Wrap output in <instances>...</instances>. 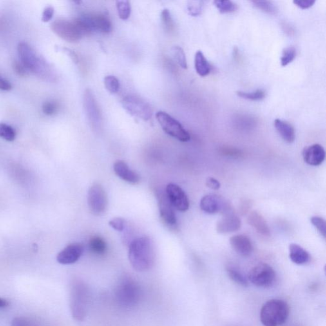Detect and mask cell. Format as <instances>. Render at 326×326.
Wrapping results in <instances>:
<instances>
[{"mask_svg":"<svg viewBox=\"0 0 326 326\" xmlns=\"http://www.w3.org/2000/svg\"><path fill=\"white\" fill-rule=\"evenodd\" d=\"M128 258L136 271L143 272L150 269L155 258L151 239L147 236H142L131 241L129 246Z\"/></svg>","mask_w":326,"mask_h":326,"instance_id":"obj_1","label":"cell"},{"mask_svg":"<svg viewBox=\"0 0 326 326\" xmlns=\"http://www.w3.org/2000/svg\"><path fill=\"white\" fill-rule=\"evenodd\" d=\"M290 313L285 301L273 299L266 302L261 310V322L265 326H280L286 322Z\"/></svg>","mask_w":326,"mask_h":326,"instance_id":"obj_2","label":"cell"},{"mask_svg":"<svg viewBox=\"0 0 326 326\" xmlns=\"http://www.w3.org/2000/svg\"><path fill=\"white\" fill-rule=\"evenodd\" d=\"M89 289L86 283L74 280L70 285V307L75 320L82 321L86 318L89 305Z\"/></svg>","mask_w":326,"mask_h":326,"instance_id":"obj_3","label":"cell"},{"mask_svg":"<svg viewBox=\"0 0 326 326\" xmlns=\"http://www.w3.org/2000/svg\"><path fill=\"white\" fill-rule=\"evenodd\" d=\"M17 50L22 64L28 71L40 77H46L48 75V64L28 44L21 42L18 45Z\"/></svg>","mask_w":326,"mask_h":326,"instance_id":"obj_4","label":"cell"},{"mask_svg":"<svg viewBox=\"0 0 326 326\" xmlns=\"http://www.w3.org/2000/svg\"><path fill=\"white\" fill-rule=\"evenodd\" d=\"M115 296L118 302L125 307L137 305L141 298V289L134 279L125 276L116 288Z\"/></svg>","mask_w":326,"mask_h":326,"instance_id":"obj_5","label":"cell"},{"mask_svg":"<svg viewBox=\"0 0 326 326\" xmlns=\"http://www.w3.org/2000/svg\"><path fill=\"white\" fill-rule=\"evenodd\" d=\"M156 119L165 133L182 142L191 139V136L178 120L174 119L165 111H160L156 113Z\"/></svg>","mask_w":326,"mask_h":326,"instance_id":"obj_6","label":"cell"},{"mask_svg":"<svg viewBox=\"0 0 326 326\" xmlns=\"http://www.w3.org/2000/svg\"><path fill=\"white\" fill-rule=\"evenodd\" d=\"M247 279L257 287L269 288L275 282L276 273L271 266L260 263L250 270Z\"/></svg>","mask_w":326,"mask_h":326,"instance_id":"obj_7","label":"cell"},{"mask_svg":"<svg viewBox=\"0 0 326 326\" xmlns=\"http://www.w3.org/2000/svg\"><path fill=\"white\" fill-rule=\"evenodd\" d=\"M51 29L58 37L71 43L79 42L83 37L75 19L73 21L63 19L55 20L51 24Z\"/></svg>","mask_w":326,"mask_h":326,"instance_id":"obj_8","label":"cell"},{"mask_svg":"<svg viewBox=\"0 0 326 326\" xmlns=\"http://www.w3.org/2000/svg\"><path fill=\"white\" fill-rule=\"evenodd\" d=\"M89 211L95 216H102L108 207V198L104 187L96 183L90 187L88 194Z\"/></svg>","mask_w":326,"mask_h":326,"instance_id":"obj_9","label":"cell"},{"mask_svg":"<svg viewBox=\"0 0 326 326\" xmlns=\"http://www.w3.org/2000/svg\"><path fill=\"white\" fill-rule=\"evenodd\" d=\"M122 105L129 113L140 119L147 121L153 116V109L150 105L135 96H128L124 98Z\"/></svg>","mask_w":326,"mask_h":326,"instance_id":"obj_10","label":"cell"},{"mask_svg":"<svg viewBox=\"0 0 326 326\" xmlns=\"http://www.w3.org/2000/svg\"><path fill=\"white\" fill-rule=\"evenodd\" d=\"M84 107L87 117L94 128H99L102 123V116L99 106L92 91L88 89L84 95Z\"/></svg>","mask_w":326,"mask_h":326,"instance_id":"obj_11","label":"cell"},{"mask_svg":"<svg viewBox=\"0 0 326 326\" xmlns=\"http://www.w3.org/2000/svg\"><path fill=\"white\" fill-rule=\"evenodd\" d=\"M222 217L217 224V231L222 234L233 233L240 229V218L234 212L233 208L230 205L224 212Z\"/></svg>","mask_w":326,"mask_h":326,"instance_id":"obj_12","label":"cell"},{"mask_svg":"<svg viewBox=\"0 0 326 326\" xmlns=\"http://www.w3.org/2000/svg\"><path fill=\"white\" fill-rule=\"evenodd\" d=\"M157 196L158 207L163 222L169 229L175 230L177 228V220L173 207L169 202L166 194L159 193Z\"/></svg>","mask_w":326,"mask_h":326,"instance_id":"obj_13","label":"cell"},{"mask_svg":"<svg viewBox=\"0 0 326 326\" xmlns=\"http://www.w3.org/2000/svg\"><path fill=\"white\" fill-rule=\"evenodd\" d=\"M165 194L174 209L182 212L189 209V199L184 190L178 185L173 183L167 185Z\"/></svg>","mask_w":326,"mask_h":326,"instance_id":"obj_14","label":"cell"},{"mask_svg":"<svg viewBox=\"0 0 326 326\" xmlns=\"http://www.w3.org/2000/svg\"><path fill=\"white\" fill-rule=\"evenodd\" d=\"M88 24L91 31H97L103 33H109L112 31L110 19L104 13H84L81 17Z\"/></svg>","mask_w":326,"mask_h":326,"instance_id":"obj_15","label":"cell"},{"mask_svg":"<svg viewBox=\"0 0 326 326\" xmlns=\"http://www.w3.org/2000/svg\"><path fill=\"white\" fill-rule=\"evenodd\" d=\"M229 205L230 203L216 194H208L203 196L200 202L201 209L209 214L222 213Z\"/></svg>","mask_w":326,"mask_h":326,"instance_id":"obj_16","label":"cell"},{"mask_svg":"<svg viewBox=\"0 0 326 326\" xmlns=\"http://www.w3.org/2000/svg\"><path fill=\"white\" fill-rule=\"evenodd\" d=\"M83 252V245L78 243H71L58 254L57 262L61 265L73 264L79 260Z\"/></svg>","mask_w":326,"mask_h":326,"instance_id":"obj_17","label":"cell"},{"mask_svg":"<svg viewBox=\"0 0 326 326\" xmlns=\"http://www.w3.org/2000/svg\"><path fill=\"white\" fill-rule=\"evenodd\" d=\"M305 162L311 166H319L322 164L326 158L325 149L319 144H314L305 147L303 151Z\"/></svg>","mask_w":326,"mask_h":326,"instance_id":"obj_18","label":"cell"},{"mask_svg":"<svg viewBox=\"0 0 326 326\" xmlns=\"http://www.w3.org/2000/svg\"><path fill=\"white\" fill-rule=\"evenodd\" d=\"M230 244L239 255L247 257L253 251V245L251 240L243 234H237L230 238Z\"/></svg>","mask_w":326,"mask_h":326,"instance_id":"obj_19","label":"cell"},{"mask_svg":"<svg viewBox=\"0 0 326 326\" xmlns=\"http://www.w3.org/2000/svg\"><path fill=\"white\" fill-rule=\"evenodd\" d=\"M115 173L122 180L131 184H137L140 182L139 175L129 168L128 164L122 161H118L113 164Z\"/></svg>","mask_w":326,"mask_h":326,"instance_id":"obj_20","label":"cell"},{"mask_svg":"<svg viewBox=\"0 0 326 326\" xmlns=\"http://www.w3.org/2000/svg\"><path fill=\"white\" fill-rule=\"evenodd\" d=\"M247 222L253 227L258 233L264 236H270V229L267 221L261 214L253 211L249 214L247 217Z\"/></svg>","mask_w":326,"mask_h":326,"instance_id":"obj_21","label":"cell"},{"mask_svg":"<svg viewBox=\"0 0 326 326\" xmlns=\"http://www.w3.org/2000/svg\"><path fill=\"white\" fill-rule=\"evenodd\" d=\"M274 126L285 142L289 144L294 142L296 138L295 129L292 124L278 119L274 120Z\"/></svg>","mask_w":326,"mask_h":326,"instance_id":"obj_22","label":"cell"},{"mask_svg":"<svg viewBox=\"0 0 326 326\" xmlns=\"http://www.w3.org/2000/svg\"><path fill=\"white\" fill-rule=\"evenodd\" d=\"M289 258L292 262L298 265L307 264L310 260L309 252L296 243L289 245Z\"/></svg>","mask_w":326,"mask_h":326,"instance_id":"obj_23","label":"cell"},{"mask_svg":"<svg viewBox=\"0 0 326 326\" xmlns=\"http://www.w3.org/2000/svg\"><path fill=\"white\" fill-rule=\"evenodd\" d=\"M194 66L196 72L201 77H206L211 71V66L202 51H198L194 58Z\"/></svg>","mask_w":326,"mask_h":326,"instance_id":"obj_24","label":"cell"},{"mask_svg":"<svg viewBox=\"0 0 326 326\" xmlns=\"http://www.w3.org/2000/svg\"><path fill=\"white\" fill-rule=\"evenodd\" d=\"M227 275L234 282L237 283L239 285L242 287L249 286V280L245 277L242 272L239 271V270L233 266H228L226 268Z\"/></svg>","mask_w":326,"mask_h":326,"instance_id":"obj_25","label":"cell"},{"mask_svg":"<svg viewBox=\"0 0 326 326\" xmlns=\"http://www.w3.org/2000/svg\"><path fill=\"white\" fill-rule=\"evenodd\" d=\"M89 246L91 251L98 255L106 253L107 246L104 239L99 236H95L89 240Z\"/></svg>","mask_w":326,"mask_h":326,"instance_id":"obj_26","label":"cell"},{"mask_svg":"<svg viewBox=\"0 0 326 326\" xmlns=\"http://www.w3.org/2000/svg\"><path fill=\"white\" fill-rule=\"evenodd\" d=\"M253 5L257 8L260 9L263 12L271 15H276L278 13L277 6L273 2L270 1H252Z\"/></svg>","mask_w":326,"mask_h":326,"instance_id":"obj_27","label":"cell"},{"mask_svg":"<svg viewBox=\"0 0 326 326\" xmlns=\"http://www.w3.org/2000/svg\"><path fill=\"white\" fill-rule=\"evenodd\" d=\"M214 4L220 13H227L235 12L237 10V4L229 0H217Z\"/></svg>","mask_w":326,"mask_h":326,"instance_id":"obj_28","label":"cell"},{"mask_svg":"<svg viewBox=\"0 0 326 326\" xmlns=\"http://www.w3.org/2000/svg\"><path fill=\"white\" fill-rule=\"evenodd\" d=\"M238 97L243 99L251 100V101H260L266 97V93L262 89H258L253 92H244V91H238Z\"/></svg>","mask_w":326,"mask_h":326,"instance_id":"obj_29","label":"cell"},{"mask_svg":"<svg viewBox=\"0 0 326 326\" xmlns=\"http://www.w3.org/2000/svg\"><path fill=\"white\" fill-rule=\"evenodd\" d=\"M296 49L293 46L288 47L283 49L282 57H281V65L286 66L294 61L296 57Z\"/></svg>","mask_w":326,"mask_h":326,"instance_id":"obj_30","label":"cell"},{"mask_svg":"<svg viewBox=\"0 0 326 326\" xmlns=\"http://www.w3.org/2000/svg\"><path fill=\"white\" fill-rule=\"evenodd\" d=\"M171 52L174 59L181 68L187 69V60L184 50L179 46H174L171 48Z\"/></svg>","mask_w":326,"mask_h":326,"instance_id":"obj_31","label":"cell"},{"mask_svg":"<svg viewBox=\"0 0 326 326\" xmlns=\"http://www.w3.org/2000/svg\"><path fill=\"white\" fill-rule=\"evenodd\" d=\"M117 12L120 19L122 20L128 19L131 14V5L129 1H116Z\"/></svg>","mask_w":326,"mask_h":326,"instance_id":"obj_32","label":"cell"},{"mask_svg":"<svg viewBox=\"0 0 326 326\" xmlns=\"http://www.w3.org/2000/svg\"><path fill=\"white\" fill-rule=\"evenodd\" d=\"M16 137V133L12 126L0 123V137L8 142H13Z\"/></svg>","mask_w":326,"mask_h":326,"instance_id":"obj_33","label":"cell"},{"mask_svg":"<svg viewBox=\"0 0 326 326\" xmlns=\"http://www.w3.org/2000/svg\"><path fill=\"white\" fill-rule=\"evenodd\" d=\"M11 326H42L35 319L28 317H17L13 319Z\"/></svg>","mask_w":326,"mask_h":326,"instance_id":"obj_34","label":"cell"},{"mask_svg":"<svg viewBox=\"0 0 326 326\" xmlns=\"http://www.w3.org/2000/svg\"><path fill=\"white\" fill-rule=\"evenodd\" d=\"M104 83L106 89L110 93L115 94L119 91L120 88L119 82L114 76H107L105 78Z\"/></svg>","mask_w":326,"mask_h":326,"instance_id":"obj_35","label":"cell"},{"mask_svg":"<svg viewBox=\"0 0 326 326\" xmlns=\"http://www.w3.org/2000/svg\"><path fill=\"white\" fill-rule=\"evenodd\" d=\"M162 19L164 30L167 32H171L174 29V23L171 16V13L167 9H164L162 13Z\"/></svg>","mask_w":326,"mask_h":326,"instance_id":"obj_36","label":"cell"},{"mask_svg":"<svg viewBox=\"0 0 326 326\" xmlns=\"http://www.w3.org/2000/svg\"><path fill=\"white\" fill-rule=\"evenodd\" d=\"M203 7V1H189L187 4V10L190 15L192 16H198L202 12Z\"/></svg>","mask_w":326,"mask_h":326,"instance_id":"obj_37","label":"cell"},{"mask_svg":"<svg viewBox=\"0 0 326 326\" xmlns=\"http://www.w3.org/2000/svg\"><path fill=\"white\" fill-rule=\"evenodd\" d=\"M311 222L324 238H326V220L320 217L315 216L311 218Z\"/></svg>","mask_w":326,"mask_h":326,"instance_id":"obj_38","label":"cell"},{"mask_svg":"<svg viewBox=\"0 0 326 326\" xmlns=\"http://www.w3.org/2000/svg\"><path fill=\"white\" fill-rule=\"evenodd\" d=\"M58 110L57 104L53 102H45L42 106V111L47 115H53L56 113Z\"/></svg>","mask_w":326,"mask_h":326,"instance_id":"obj_39","label":"cell"},{"mask_svg":"<svg viewBox=\"0 0 326 326\" xmlns=\"http://www.w3.org/2000/svg\"><path fill=\"white\" fill-rule=\"evenodd\" d=\"M109 224L115 231L122 232L124 231L126 226V221L124 218L116 217L109 221Z\"/></svg>","mask_w":326,"mask_h":326,"instance_id":"obj_40","label":"cell"},{"mask_svg":"<svg viewBox=\"0 0 326 326\" xmlns=\"http://www.w3.org/2000/svg\"><path fill=\"white\" fill-rule=\"evenodd\" d=\"M12 67L13 70L20 77H25V76L28 75V70H27L26 67L22 64V62H20L18 61H14L13 62Z\"/></svg>","mask_w":326,"mask_h":326,"instance_id":"obj_41","label":"cell"},{"mask_svg":"<svg viewBox=\"0 0 326 326\" xmlns=\"http://www.w3.org/2000/svg\"><path fill=\"white\" fill-rule=\"evenodd\" d=\"M54 13V9L53 6H49L44 9L43 13H42V21L44 22H48L52 19Z\"/></svg>","mask_w":326,"mask_h":326,"instance_id":"obj_42","label":"cell"},{"mask_svg":"<svg viewBox=\"0 0 326 326\" xmlns=\"http://www.w3.org/2000/svg\"><path fill=\"white\" fill-rule=\"evenodd\" d=\"M293 3L300 8L307 9L313 6L316 3V1L315 0H294Z\"/></svg>","mask_w":326,"mask_h":326,"instance_id":"obj_43","label":"cell"},{"mask_svg":"<svg viewBox=\"0 0 326 326\" xmlns=\"http://www.w3.org/2000/svg\"><path fill=\"white\" fill-rule=\"evenodd\" d=\"M206 185L211 189L218 190L220 187V183L216 178L209 177L206 181Z\"/></svg>","mask_w":326,"mask_h":326,"instance_id":"obj_44","label":"cell"},{"mask_svg":"<svg viewBox=\"0 0 326 326\" xmlns=\"http://www.w3.org/2000/svg\"><path fill=\"white\" fill-rule=\"evenodd\" d=\"M12 88L10 82L0 76V89L2 91H10Z\"/></svg>","mask_w":326,"mask_h":326,"instance_id":"obj_45","label":"cell"},{"mask_svg":"<svg viewBox=\"0 0 326 326\" xmlns=\"http://www.w3.org/2000/svg\"><path fill=\"white\" fill-rule=\"evenodd\" d=\"M62 50H63L64 52L66 53L70 57L73 62H75L76 64L79 62V57H78L77 55L76 54L75 52H73V51L67 48H63L62 49Z\"/></svg>","mask_w":326,"mask_h":326,"instance_id":"obj_46","label":"cell"},{"mask_svg":"<svg viewBox=\"0 0 326 326\" xmlns=\"http://www.w3.org/2000/svg\"><path fill=\"white\" fill-rule=\"evenodd\" d=\"M283 30L287 33V35H292L294 34V29L290 25H288L286 23L283 24Z\"/></svg>","mask_w":326,"mask_h":326,"instance_id":"obj_47","label":"cell"},{"mask_svg":"<svg viewBox=\"0 0 326 326\" xmlns=\"http://www.w3.org/2000/svg\"><path fill=\"white\" fill-rule=\"evenodd\" d=\"M8 305L9 302L7 300L0 298V309H4V308L7 307Z\"/></svg>","mask_w":326,"mask_h":326,"instance_id":"obj_48","label":"cell"}]
</instances>
